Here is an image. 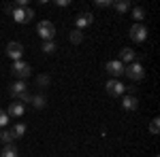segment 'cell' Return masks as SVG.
<instances>
[{
	"mask_svg": "<svg viewBox=\"0 0 160 157\" xmlns=\"http://www.w3.org/2000/svg\"><path fill=\"white\" fill-rule=\"evenodd\" d=\"M56 49H58L56 40H43V45H41V51H43V53H47V55H51Z\"/></svg>",
	"mask_w": 160,
	"mask_h": 157,
	"instance_id": "cell-18",
	"label": "cell"
},
{
	"mask_svg": "<svg viewBox=\"0 0 160 157\" xmlns=\"http://www.w3.org/2000/svg\"><path fill=\"white\" fill-rule=\"evenodd\" d=\"M11 17L17 21V24H28L32 17H34V11L30 9V7H26V9H22V7H15L11 11Z\"/></svg>",
	"mask_w": 160,
	"mask_h": 157,
	"instance_id": "cell-3",
	"label": "cell"
},
{
	"mask_svg": "<svg viewBox=\"0 0 160 157\" xmlns=\"http://www.w3.org/2000/svg\"><path fill=\"white\" fill-rule=\"evenodd\" d=\"M56 4H58V7H68V0H58Z\"/></svg>",
	"mask_w": 160,
	"mask_h": 157,
	"instance_id": "cell-27",
	"label": "cell"
},
{
	"mask_svg": "<svg viewBox=\"0 0 160 157\" xmlns=\"http://www.w3.org/2000/svg\"><path fill=\"white\" fill-rule=\"evenodd\" d=\"M158 130H160V121L158 119H152V123H149V134H158Z\"/></svg>",
	"mask_w": 160,
	"mask_h": 157,
	"instance_id": "cell-24",
	"label": "cell"
},
{
	"mask_svg": "<svg viewBox=\"0 0 160 157\" xmlns=\"http://www.w3.org/2000/svg\"><path fill=\"white\" fill-rule=\"evenodd\" d=\"M126 89L130 91V96H135V91H137V87H135V85H126Z\"/></svg>",
	"mask_w": 160,
	"mask_h": 157,
	"instance_id": "cell-26",
	"label": "cell"
},
{
	"mask_svg": "<svg viewBox=\"0 0 160 157\" xmlns=\"http://www.w3.org/2000/svg\"><path fill=\"white\" fill-rule=\"evenodd\" d=\"M30 104H32L34 109H45V106H47V98L41 96V94H38V96H32L30 98Z\"/></svg>",
	"mask_w": 160,
	"mask_h": 157,
	"instance_id": "cell-16",
	"label": "cell"
},
{
	"mask_svg": "<svg viewBox=\"0 0 160 157\" xmlns=\"http://www.w3.org/2000/svg\"><path fill=\"white\" fill-rule=\"evenodd\" d=\"M122 106H124V110H137L139 109V100L135 96H126L122 100Z\"/></svg>",
	"mask_w": 160,
	"mask_h": 157,
	"instance_id": "cell-13",
	"label": "cell"
},
{
	"mask_svg": "<svg viewBox=\"0 0 160 157\" xmlns=\"http://www.w3.org/2000/svg\"><path fill=\"white\" fill-rule=\"evenodd\" d=\"M7 55L11 58L13 62H17V60H22V55H24V45L22 43H9L7 45Z\"/></svg>",
	"mask_w": 160,
	"mask_h": 157,
	"instance_id": "cell-8",
	"label": "cell"
},
{
	"mask_svg": "<svg viewBox=\"0 0 160 157\" xmlns=\"http://www.w3.org/2000/svg\"><path fill=\"white\" fill-rule=\"evenodd\" d=\"M81 40H83V34H81L79 30H73V32H71V43H73V45H79Z\"/></svg>",
	"mask_w": 160,
	"mask_h": 157,
	"instance_id": "cell-23",
	"label": "cell"
},
{
	"mask_svg": "<svg viewBox=\"0 0 160 157\" xmlns=\"http://www.w3.org/2000/svg\"><path fill=\"white\" fill-rule=\"evenodd\" d=\"M11 132H13V136H15V138H24L26 132H28V127H26V123H15Z\"/></svg>",
	"mask_w": 160,
	"mask_h": 157,
	"instance_id": "cell-17",
	"label": "cell"
},
{
	"mask_svg": "<svg viewBox=\"0 0 160 157\" xmlns=\"http://www.w3.org/2000/svg\"><path fill=\"white\" fill-rule=\"evenodd\" d=\"M37 32L43 40H53V36H56V25L51 24V21H45V19H43V21H38Z\"/></svg>",
	"mask_w": 160,
	"mask_h": 157,
	"instance_id": "cell-5",
	"label": "cell"
},
{
	"mask_svg": "<svg viewBox=\"0 0 160 157\" xmlns=\"http://www.w3.org/2000/svg\"><path fill=\"white\" fill-rule=\"evenodd\" d=\"M13 140H15V136H13V132L11 130H0V142H4V145H11Z\"/></svg>",
	"mask_w": 160,
	"mask_h": 157,
	"instance_id": "cell-19",
	"label": "cell"
},
{
	"mask_svg": "<svg viewBox=\"0 0 160 157\" xmlns=\"http://www.w3.org/2000/svg\"><path fill=\"white\" fill-rule=\"evenodd\" d=\"M118 62H122L124 66H128V64L137 62V53L130 47H124V49H120V60H118Z\"/></svg>",
	"mask_w": 160,
	"mask_h": 157,
	"instance_id": "cell-12",
	"label": "cell"
},
{
	"mask_svg": "<svg viewBox=\"0 0 160 157\" xmlns=\"http://www.w3.org/2000/svg\"><path fill=\"white\" fill-rule=\"evenodd\" d=\"M94 4L98 9H107V7H113V0H94Z\"/></svg>",
	"mask_w": 160,
	"mask_h": 157,
	"instance_id": "cell-25",
	"label": "cell"
},
{
	"mask_svg": "<svg viewBox=\"0 0 160 157\" xmlns=\"http://www.w3.org/2000/svg\"><path fill=\"white\" fill-rule=\"evenodd\" d=\"M9 119H11V117L7 115V110H2V109H0V130H4V127L9 125Z\"/></svg>",
	"mask_w": 160,
	"mask_h": 157,
	"instance_id": "cell-22",
	"label": "cell"
},
{
	"mask_svg": "<svg viewBox=\"0 0 160 157\" xmlns=\"http://www.w3.org/2000/svg\"><path fill=\"white\" fill-rule=\"evenodd\" d=\"M24 113H26V104H22V102H11L9 104V110H7V115L13 117V119L24 117Z\"/></svg>",
	"mask_w": 160,
	"mask_h": 157,
	"instance_id": "cell-11",
	"label": "cell"
},
{
	"mask_svg": "<svg viewBox=\"0 0 160 157\" xmlns=\"http://www.w3.org/2000/svg\"><path fill=\"white\" fill-rule=\"evenodd\" d=\"M94 24V15H92V13H79V15H77V17H75V25H77V30H79V32H81V30H83V28H90V25Z\"/></svg>",
	"mask_w": 160,
	"mask_h": 157,
	"instance_id": "cell-7",
	"label": "cell"
},
{
	"mask_svg": "<svg viewBox=\"0 0 160 157\" xmlns=\"http://www.w3.org/2000/svg\"><path fill=\"white\" fill-rule=\"evenodd\" d=\"M132 17H135L137 21L145 19V9H143V7H135V9H132Z\"/></svg>",
	"mask_w": 160,
	"mask_h": 157,
	"instance_id": "cell-21",
	"label": "cell"
},
{
	"mask_svg": "<svg viewBox=\"0 0 160 157\" xmlns=\"http://www.w3.org/2000/svg\"><path fill=\"white\" fill-rule=\"evenodd\" d=\"M128 36H130V40H132V43H145V40H148V28H145L143 24L130 25Z\"/></svg>",
	"mask_w": 160,
	"mask_h": 157,
	"instance_id": "cell-4",
	"label": "cell"
},
{
	"mask_svg": "<svg viewBox=\"0 0 160 157\" xmlns=\"http://www.w3.org/2000/svg\"><path fill=\"white\" fill-rule=\"evenodd\" d=\"M105 70L111 74V79L122 76V74H124V64H122V62H118V60H111V62L105 64Z\"/></svg>",
	"mask_w": 160,
	"mask_h": 157,
	"instance_id": "cell-10",
	"label": "cell"
},
{
	"mask_svg": "<svg viewBox=\"0 0 160 157\" xmlns=\"http://www.w3.org/2000/svg\"><path fill=\"white\" fill-rule=\"evenodd\" d=\"M105 89H107V94H109L111 98H120V96H124V91H126V85L120 83L118 79H109L107 85H105Z\"/></svg>",
	"mask_w": 160,
	"mask_h": 157,
	"instance_id": "cell-6",
	"label": "cell"
},
{
	"mask_svg": "<svg viewBox=\"0 0 160 157\" xmlns=\"http://www.w3.org/2000/svg\"><path fill=\"white\" fill-rule=\"evenodd\" d=\"M26 91H28V85H26V81H19V79H17V81H13V83L9 85V96L15 98V100L22 96V94H26Z\"/></svg>",
	"mask_w": 160,
	"mask_h": 157,
	"instance_id": "cell-9",
	"label": "cell"
},
{
	"mask_svg": "<svg viewBox=\"0 0 160 157\" xmlns=\"http://www.w3.org/2000/svg\"><path fill=\"white\" fill-rule=\"evenodd\" d=\"M124 74H126L130 81H143V76H145V68H143L141 62H132V64L124 66Z\"/></svg>",
	"mask_w": 160,
	"mask_h": 157,
	"instance_id": "cell-1",
	"label": "cell"
},
{
	"mask_svg": "<svg viewBox=\"0 0 160 157\" xmlns=\"http://www.w3.org/2000/svg\"><path fill=\"white\" fill-rule=\"evenodd\" d=\"M11 72H13V76H17L19 81H24V79H28V76H30L32 68H30V64H28V62H24V60H17V62H13Z\"/></svg>",
	"mask_w": 160,
	"mask_h": 157,
	"instance_id": "cell-2",
	"label": "cell"
},
{
	"mask_svg": "<svg viewBox=\"0 0 160 157\" xmlns=\"http://www.w3.org/2000/svg\"><path fill=\"white\" fill-rule=\"evenodd\" d=\"M113 9L120 13V15L128 13L130 11V0H118V2H113Z\"/></svg>",
	"mask_w": 160,
	"mask_h": 157,
	"instance_id": "cell-14",
	"label": "cell"
},
{
	"mask_svg": "<svg viewBox=\"0 0 160 157\" xmlns=\"http://www.w3.org/2000/svg\"><path fill=\"white\" fill-rule=\"evenodd\" d=\"M51 83V79H49V74H38L37 76V85L41 87V89H47Z\"/></svg>",
	"mask_w": 160,
	"mask_h": 157,
	"instance_id": "cell-20",
	"label": "cell"
},
{
	"mask_svg": "<svg viewBox=\"0 0 160 157\" xmlns=\"http://www.w3.org/2000/svg\"><path fill=\"white\" fill-rule=\"evenodd\" d=\"M0 157H19V151L15 145H4V149L0 151Z\"/></svg>",
	"mask_w": 160,
	"mask_h": 157,
	"instance_id": "cell-15",
	"label": "cell"
}]
</instances>
